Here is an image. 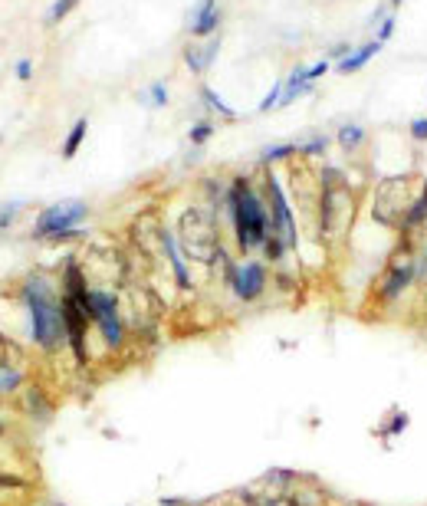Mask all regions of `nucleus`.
Listing matches in <instances>:
<instances>
[{
	"label": "nucleus",
	"instance_id": "nucleus-8",
	"mask_svg": "<svg viewBox=\"0 0 427 506\" xmlns=\"http://www.w3.org/2000/svg\"><path fill=\"white\" fill-rule=\"evenodd\" d=\"M378 46H381V43H378V40H372V43H365L362 50L349 53V56H345V60L339 63V73H355V69H362V66L378 53Z\"/></svg>",
	"mask_w": 427,
	"mask_h": 506
},
{
	"label": "nucleus",
	"instance_id": "nucleus-12",
	"mask_svg": "<svg viewBox=\"0 0 427 506\" xmlns=\"http://www.w3.org/2000/svg\"><path fill=\"white\" fill-rule=\"evenodd\" d=\"M424 220H427V184H424V191H421V198L404 211V224H408V227H417V224H424Z\"/></svg>",
	"mask_w": 427,
	"mask_h": 506
},
{
	"label": "nucleus",
	"instance_id": "nucleus-23",
	"mask_svg": "<svg viewBox=\"0 0 427 506\" xmlns=\"http://www.w3.org/2000/svg\"><path fill=\"white\" fill-rule=\"evenodd\" d=\"M151 102H155V105H164V102H168V96H164V86H162V82H155V86H151Z\"/></svg>",
	"mask_w": 427,
	"mask_h": 506
},
{
	"label": "nucleus",
	"instance_id": "nucleus-27",
	"mask_svg": "<svg viewBox=\"0 0 427 506\" xmlns=\"http://www.w3.org/2000/svg\"><path fill=\"white\" fill-rule=\"evenodd\" d=\"M326 69H329V63H326V60H322V63H315V66H313V69H309V79H315V76H322V73H326Z\"/></svg>",
	"mask_w": 427,
	"mask_h": 506
},
{
	"label": "nucleus",
	"instance_id": "nucleus-1",
	"mask_svg": "<svg viewBox=\"0 0 427 506\" xmlns=\"http://www.w3.org/2000/svg\"><path fill=\"white\" fill-rule=\"evenodd\" d=\"M26 306H30V329L33 339L43 349H56L60 339L66 335V322H63V306L53 299L46 279L30 277L26 279Z\"/></svg>",
	"mask_w": 427,
	"mask_h": 506
},
{
	"label": "nucleus",
	"instance_id": "nucleus-21",
	"mask_svg": "<svg viewBox=\"0 0 427 506\" xmlns=\"http://www.w3.org/2000/svg\"><path fill=\"white\" fill-rule=\"evenodd\" d=\"M204 99L211 102V105H214V109H217V112H224V115H234V109H230V105H224V102L217 99V96H214L211 89H204Z\"/></svg>",
	"mask_w": 427,
	"mask_h": 506
},
{
	"label": "nucleus",
	"instance_id": "nucleus-13",
	"mask_svg": "<svg viewBox=\"0 0 427 506\" xmlns=\"http://www.w3.org/2000/svg\"><path fill=\"white\" fill-rule=\"evenodd\" d=\"M86 119H79L73 125V132H69V139H66V145H63V158H73L76 152H79V145H82V139H86Z\"/></svg>",
	"mask_w": 427,
	"mask_h": 506
},
{
	"label": "nucleus",
	"instance_id": "nucleus-17",
	"mask_svg": "<svg viewBox=\"0 0 427 506\" xmlns=\"http://www.w3.org/2000/svg\"><path fill=\"white\" fill-rule=\"evenodd\" d=\"M24 207V201H10V204H0V227H7L13 220V214Z\"/></svg>",
	"mask_w": 427,
	"mask_h": 506
},
{
	"label": "nucleus",
	"instance_id": "nucleus-11",
	"mask_svg": "<svg viewBox=\"0 0 427 506\" xmlns=\"http://www.w3.org/2000/svg\"><path fill=\"white\" fill-rule=\"evenodd\" d=\"M164 250H168V256H171V263H175V277H177V283H181V286H191L188 270H184V260H181V253H177L175 237H171V234H164Z\"/></svg>",
	"mask_w": 427,
	"mask_h": 506
},
{
	"label": "nucleus",
	"instance_id": "nucleus-10",
	"mask_svg": "<svg viewBox=\"0 0 427 506\" xmlns=\"http://www.w3.org/2000/svg\"><path fill=\"white\" fill-rule=\"evenodd\" d=\"M217 24H220V10H217V7L194 10V37H207V33H214Z\"/></svg>",
	"mask_w": 427,
	"mask_h": 506
},
{
	"label": "nucleus",
	"instance_id": "nucleus-9",
	"mask_svg": "<svg viewBox=\"0 0 427 506\" xmlns=\"http://www.w3.org/2000/svg\"><path fill=\"white\" fill-rule=\"evenodd\" d=\"M306 82H309V69H306V66H296V69H293V76H289V82L283 86V99H279V105H289V102L296 99L302 89H309Z\"/></svg>",
	"mask_w": 427,
	"mask_h": 506
},
{
	"label": "nucleus",
	"instance_id": "nucleus-24",
	"mask_svg": "<svg viewBox=\"0 0 427 506\" xmlns=\"http://www.w3.org/2000/svg\"><path fill=\"white\" fill-rule=\"evenodd\" d=\"M391 30H394V17H388L385 24L378 26V43H381V40H388V37H391Z\"/></svg>",
	"mask_w": 427,
	"mask_h": 506
},
{
	"label": "nucleus",
	"instance_id": "nucleus-5",
	"mask_svg": "<svg viewBox=\"0 0 427 506\" xmlns=\"http://www.w3.org/2000/svg\"><path fill=\"white\" fill-rule=\"evenodd\" d=\"M227 279L237 290L240 299H256L266 286V270L263 263H243V266H227Z\"/></svg>",
	"mask_w": 427,
	"mask_h": 506
},
{
	"label": "nucleus",
	"instance_id": "nucleus-16",
	"mask_svg": "<svg viewBox=\"0 0 427 506\" xmlns=\"http://www.w3.org/2000/svg\"><path fill=\"white\" fill-rule=\"evenodd\" d=\"M296 152V145H270V148H263V162H279V158H289V155Z\"/></svg>",
	"mask_w": 427,
	"mask_h": 506
},
{
	"label": "nucleus",
	"instance_id": "nucleus-22",
	"mask_svg": "<svg viewBox=\"0 0 427 506\" xmlns=\"http://www.w3.org/2000/svg\"><path fill=\"white\" fill-rule=\"evenodd\" d=\"M411 139L427 141V119H417V122H411Z\"/></svg>",
	"mask_w": 427,
	"mask_h": 506
},
{
	"label": "nucleus",
	"instance_id": "nucleus-14",
	"mask_svg": "<svg viewBox=\"0 0 427 506\" xmlns=\"http://www.w3.org/2000/svg\"><path fill=\"white\" fill-rule=\"evenodd\" d=\"M408 424H411L408 411L394 408V411H391V418H388V421H381V430H385V434H404V428H408Z\"/></svg>",
	"mask_w": 427,
	"mask_h": 506
},
{
	"label": "nucleus",
	"instance_id": "nucleus-19",
	"mask_svg": "<svg viewBox=\"0 0 427 506\" xmlns=\"http://www.w3.org/2000/svg\"><path fill=\"white\" fill-rule=\"evenodd\" d=\"M76 3H79V0H56V3H53V13H50V17H53V20H63V17L73 10Z\"/></svg>",
	"mask_w": 427,
	"mask_h": 506
},
{
	"label": "nucleus",
	"instance_id": "nucleus-2",
	"mask_svg": "<svg viewBox=\"0 0 427 506\" xmlns=\"http://www.w3.org/2000/svg\"><path fill=\"white\" fill-rule=\"evenodd\" d=\"M230 214H234V227H237V241L243 250H250V247H260L266 243L270 237V227H273V220L266 217L263 204L260 198L250 191L247 181H237L234 188H230Z\"/></svg>",
	"mask_w": 427,
	"mask_h": 506
},
{
	"label": "nucleus",
	"instance_id": "nucleus-20",
	"mask_svg": "<svg viewBox=\"0 0 427 506\" xmlns=\"http://www.w3.org/2000/svg\"><path fill=\"white\" fill-rule=\"evenodd\" d=\"M214 128L207 125V122H198V125L191 128V141H194V145H201V141H207V135H211Z\"/></svg>",
	"mask_w": 427,
	"mask_h": 506
},
{
	"label": "nucleus",
	"instance_id": "nucleus-29",
	"mask_svg": "<svg viewBox=\"0 0 427 506\" xmlns=\"http://www.w3.org/2000/svg\"><path fill=\"white\" fill-rule=\"evenodd\" d=\"M342 53H349V46H336V50L329 53V60H336V56H342Z\"/></svg>",
	"mask_w": 427,
	"mask_h": 506
},
{
	"label": "nucleus",
	"instance_id": "nucleus-25",
	"mask_svg": "<svg viewBox=\"0 0 427 506\" xmlns=\"http://www.w3.org/2000/svg\"><path fill=\"white\" fill-rule=\"evenodd\" d=\"M17 372H3V375H0V388H17Z\"/></svg>",
	"mask_w": 427,
	"mask_h": 506
},
{
	"label": "nucleus",
	"instance_id": "nucleus-18",
	"mask_svg": "<svg viewBox=\"0 0 427 506\" xmlns=\"http://www.w3.org/2000/svg\"><path fill=\"white\" fill-rule=\"evenodd\" d=\"M279 99H283V86H279V82H277V86L270 89V96H266V99L260 102V112H270V109H273V105H277Z\"/></svg>",
	"mask_w": 427,
	"mask_h": 506
},
{
	"label": "nucleus",
	"instance_id": "nucleus-26",
	"mask_svg": "<svg viewBox=\"0 0 427 506\" xmlns=\"http://www.w3.org/2000/svg\"><path fill=\"white\" fill-rule=\"evenodd\" d=\"M322 148H326V139H315V141H309V145H302L306 155H315V152H322Z\"/></svg>",
	"mask_w": 427,
	"mask_h": 506
},
{
	"label": "nucleus",
	"instance_id": "nucleus-6",
	"mask_svg": "<svg viewBox=\"0 0 427 506\" xmlns=\"http://www.w3.org/2000/svg\"><path fill=\"white\" fill-rule=\"evenodd\" d=\"M270 198H273V227H277V237L286 247L296 243V224H293V214H289V204L283 198V191H279L277 181H270Z\"/></svg>",
	"mask_w": 427,
	"mask_h": 506
},
{
	"label": "nucleus",
	"instance_id": "nucleus-15",
	"mask_svg": "<svg viewBox=\"0 0 427 506\" xmlns=\"http://www.w3.org/2000/svg\"><path fill=\"white\" fill-rule=\"evenodd\" d=\"M362 139H365V128L362 125H345L339 132V141L345 145V148H355V145H358Z\"/></svg>",
	"mask_w": 427,
	"mask_h": 506
},
{
	"label": "nucleus",
	"instance_id": "nucleus-30",
	"mask_svg": "<svg viewBox=\"0 0 427 506\" xmlns=\"http://www.w3.org/2000/svg\"><path fill=\"white\" fill-rule=\"evenodd\" d=\"M391 3H401V0H391Z\"/></svg>",
	"mask_w": 427,
	"mask_h": 506
},
{
	"label": "nucleus",
	"instance_id": "nucleus-4",
	"mask_svg": "<svg viewBox=\"0 0 427 506\" xmlns=\"http://www.w3.org/2000/svg\"><path fill=\"white\" fill-rule=\"evenodd\" d=\"M89 316L99 322V332L102 339L109 342L112 349L122 345L125 339V329H122V319H119V306H115V296L112 293H89Z\"/></svg>",
	"mask_w": 427,
	"mask_h": 506
},
{
	"label": "nucleus",
	"instance_id": "nucleus-7",
	"mask_svg": "<svg viewBox=\"0 0 427 506\" xmlns=\"http://www.w3.org/2000/svg\"><path fill=\"white\" fill-rule=\"evenodd\" d=\"M415 279H417V263H415V260H404V263L391 266L388 279H385V286H381V296L391 303V299H398V296H401V293L408 290Z\"/></svg>",
	"mask_w": 427,
	"mask_h": 506
},
{
	"label": "nucleus",
	"instance_id": "nucleus-3",
	"mask_svg": "<svg viewBox=\"0 0 427 506\" xmlns=\"http://www.w3.org/2000/svg\"><path fill=\"white\" fill-rule=\"evenodd\" d=\"M86 217V204L82 201H60L50 211H43L37 220V237H69L73 227Z\"/></svg>",
	"mask_w": 427,
	"mask_h": 506
},
{
	"label": "nucleus",
	"instance_id": "nucleus-28",
	"mask_svg": "<svg viewBox=\"0 0 427 506\" xmlns=\"http://www.w3.org/2000/svg\"><path fill=\"white\" fill-rule=\"evenodd\" d=\"M17 76H20V79H30V63H26V60H20V63H17Z\"/></svg>",
	"mask_w": 427,
	"mask_h": 506
}]
</instances>
